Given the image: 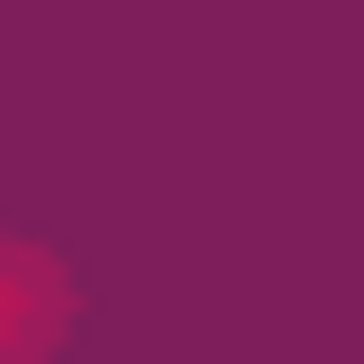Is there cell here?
Returning <instances> with one entry per match:
<instances>
[{
	"label": "cell",
	"instance_id": "6da1fadb",
	"mask_svg": "<svg viewBox=\"0 0 364 364\" xmlns=\"http://www.w3.org/2000/svg\"><path fill=\"white\" fill-rule=\"evenodd\" d=\"M53 312H70V295H53V260H0V347H35Z\"/></svg>",
	"mask_w": 364,
	"mask_h": 364
}]
</instances>
